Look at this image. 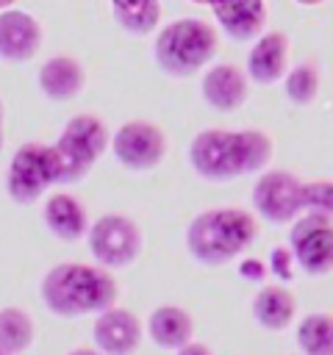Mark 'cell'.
Returning <instances> with one entry per match:
<instances>
[{"mask_svg":"<svg viewBox=\"0 0 333 355\" xmlns=\"http://www.w3.org/2000/svg\"><path fill=\"white\" fill-rule=\"evenodd\" d=\"M67 355H103V352H97L94 347H75V349H69Z\"/></svg>","mask_w":333,"mask_h":355,"instance_id":"cell-28","label":"cell"},{"mask_svg":"<svg viewBox=\"0 0 333 355\" xmlns=\"http://www.w3.org/2000/svg\"><path fill=\"white\" fill-rule=\"evenodd\" d=\"M300 355H333V313L316 311L297 322L294 330Z\"/></svg>","mask_w":333,"mask_h":355,"instance_id":"cell-20","label":"cell"},{"mask_svg":"<svg viewBox=\"0 0 333 355\" xmlns=\"http://www.w3.org/2000/svg\"><path fill=\"white\" fill-rule=\"evenodd\" d=\"M147 336L158 349H180L194 336V319L180 305H158L147 316Z\"/></svg>","mask_w":333,"mask_h":355,"instance_id":"cell-16","label":"cell"},{"mask_svg":"<svg viewBox=\"0 0 333 355\" xmlns=\"http://www.w3.org/2000/svg\"><path fill=\"white\" fill-rule=\"evenodd\" d=\"M44 225L53 236L61 241H78L89 233V216L86 208L72 197V194H53L44 202Z\"/></svg>","mask_w":333,"mask_h":355,"instance_id":"cell-17","label":"cell"},{"mask_svg":"<svg viewBox=\"0 0 333 355\" xmlns=\"http://www.w3.org/2000/svg\"><path fill=\"white\" fill-rule=\"evenodd\" d=\"M297 313V300L289 288L283 286H264L255 297H253V319L258 322V327L269 330V333H280L294 322Z\"/></svg>","mask_w":333,"mask_h":355,"instance_id":"cell-18","label":"cell"},{"mask_svg":"<svg viewBox=\"0 0 333 355\" xmlns=\"http://www.w3.org/2000/svg\"><path fill=\"white\" fill-rule=\"evenodd\" d=\"M253 208L272 225L294 222L302 214V180L286 169L264 172L253 189Z\"/></svg>","mask_w":333,"mask_h":355,"instance_id":"cell-9","label":"cell"},{"mask_svg":"<svg viewBox=\"0 0 333 355\" xmlns=\"http://www.w3.org/2000/svg\"><path fill=\"white\" fill-rule=\"evenodd\" d=\"M89 250L103 269L130 266L142 252V230L125 214H105L89 225Z\"/></svg>","mask_w":333,"mask_h":355,"instance_id":"cell-7","label":"cell"},{"mask_svg":"<svg viewBox=\"0 0 333 355\" xmlns=\"http://www.w3.org/2000/svg\"><path fill=\"white\" fill-rule=\"evenodd\" d=\"M203 100L214 111H236L247 100V75L233 64H216L203 75Z\"/></svg>","mask_w":333,"mask_h":355,"instance_id":"cell-14","label":"cell"},{"mask_svg":"<svg viewBox=\"0 0 333 355\" xmlns=\"http://www.w3.org/2000/svg\"><path fill=\"white\" fill-rule=\"evenodd\" d=\"M316 94H319V69L311 61L297 64L286 75V97L297 105H308L316 100Z\"/></svg>","mask_w":333,"mask_h":355,"instance_id":"cell-23","label":"cell"},{"mask_svg":"<svg viewBox=\"0 0 333 355\" xmlns=\"http://www.w3.org/2000/svg\"><path fill=\"white\" fill-rule=\"evenodd\" d=\"M302 211L333 219V183L330 180L302 183Z\"/></svg>","mask_w":333,"mask_h":355,"instance_id":"cell-24","label":"cell"},{"mask_svg":"<svg viewBox=\"0 0 333 355\" xmlns=\"http://www.w3.org/2000/svg\"><path fill=\"white\" fill-rule=\"evenodd\" d=\"M114 155L122 166L147 172L164 161L166 136L161 133L158 125H153L147 119H130L114 136Z\"/></svg>","mask_w":333,"mask_h":355,"instance_id":"cell-10","label":"cell"},{"mask_svg":"<svg viewBox=\"0 0 333 355\" xmlns=\"http://www.w3.org/2000/svg\"><path fill=\"white\" fill-rule=\"evenodd\" d=\"M11 3H14V0H0V8H8Z\"/></svg>","mask_w":333,"mask_h":355,"instance_id":"cell-32","label":"cell"},{"mask_svg":"<svg viewBox=\"0 0 333 355\" xmlns=\"http://www.w3.org/2000/svg\"><path fill=\"white\" fill-rule=\"evenodd\" d=\"M269 266H272V275H278L280 280H291V266H294L291 250L289 247H275L272 258H269Z\"/></svg>","mask_w":333,"mask_h":355,"instance_id":"cell-25","label":"cell"},{"mask_svg":"<svg viewBox=\"0 0 333 355\" xmlns=\"http://www.w3.org/2000/svg\"><path fill=\"white\" fill-rule=\"evenodd\" d=\"M142 336H144V327L139 316L119 305L100 311L92 327L94 349L103 355H133L142 344Z\"/></svg>","mask_w":333,"mask_h":355,"instance_id":"cell-11","label":"cell"},{"mask_svg":"<svg viewBox=\"0 0 333 355\" xmlns=\"http://www.w3.org/2000/svg\"><path fill=\"white\" fill-rule=\"evenodd\" d=\"M258 236V222L244 208H211L191 219L186 247L203 266H222L239 258Z\"/></svg>","mask_w":333,"mask_h":355,"instance_id":"cell-3","label":"cell"},{"mask_svg":"<svg viewBox=\"0 0 333 355\" xmlns=\"http://www.w3.org/2000/svg\"><path fill=\"white\" fill-rule=\"evenodd\" d=\"M175 355H214L211 352V347L208 344H203V341H189V344H183L180 349H175Z\"/></svg>","mask_w":333,"mask_h":355,"instance_id":"cell-27","label":"cell"},{"mask_svg":"<svg viewBox=\"0 0 333 355\" xmlns=\"http://www.w3.org/2000/svg\"><path fill=\"white\" fill-rule=\"evenodd\" d=\"M214 17L222 31L236 42L258 39L266 25V3L264 0H214Z\"/></svg>","mask_w":333,"mask_h":355,"instance_id":"cell-13","label":"cell"},{"mask_svg":"<svg viewBox=\"0 0 333 355\" xmlns=\"http://www.w3.org/2000/svg\"><path fill=\"white\" fill-rule=\"evenodd\" d=\"M0 355H8V352H3V349H0Z\"/></svg>","mask_w":333,"mask_h":355,"instance_id":"cell-33","label":"cell"},{"mask_svg":"<svg viewBox=\"0 0 333 355\" xmlns=\"http://www.w3.org/2000/svg\"><path fill=\"white\" fill-rule=\"evenodd\" d=\"M58 180H61V166H58L56 147L42 141H28L14 153L8 164L6 189L14 202L31 205L47 191V186Z\"/></svg>","mask_w":333,"mask_h":355,"instance_id":"cell-6","label":"cell"},{"mask_svg":"<svg viewBox=\"0 0 333 355\" xmlns=\"http://www.w3.org/2000/svg\"><path fill=\"white\" fill-rule=\"evenodd\" d=\"M300 6H319V3H325V0H297Z\"/></svg>","mask_w":333,"mask_h":355,"instance_id":"cell-29","label":"cell"},{"mask_svg":"<svg viewBox=\"0 0 333 355\" xmlns=\"http://www.w3.org/2000/svg\"><path fill=\"white\" fill-rule=\"evenodd\" d=\"M42 47V28L28 11L8 8L0 14V58L31 61Z\"/></svg>","mask_w":333,"mask_h":355,"instance_id":"cell-12","label":"cell"},{"mask_svg":"<svg viewBox=\"0 0 333 355\" xmlns=\"http://www.w3.org/2000/svg\"><path fill=\"white\" fill-rule=\"evenodd\" d=\"M53 147H56L58 166H61L58 183L83 180L86 172L94 166V161L108 147V128L103 125V119H97L92 114H78L64 125V130Z\"/></svg>","mask_w":333,"mask_h":355,"instance_id":"cell-5","label":"cell"},{"mask_svg":"<svg viewBox=\"0 0 333 355\" xmlns=\"http://www.w3.org/2000/svg\"><path fill=\"white\" fill-rule=\"evenodd\" d=\"M272 141L261 130H225L211 128L191 139L189 161L205 180H233L258 172L269 164Z\"/></svg>","mask_w":333,"mask_h":355,"instance_id":"cell-1","label":"cell"},{"mask_svg":"<svg viewBox=\"0 0 333 355\" xmlns=\"http://www.w3.org/2000/svg\"><path fill=\"white\" fill-rule=\"evenodd\" d=\"M191 3H197V6H211L214 0H191Z\"/></svg>","mask_w":333,"mask_h":355,"instance_id":"cell-30","label":"cell"},{"mask_svg":"<svg viewBox=\"0 0 333 355\" xmlns=\"http://www.w3.org/2000/svg\"><path fill=\"white\" fill-rule=\"evenodd\" d=\"M216 53V31L197 19H175L164 25L153 42V58L161 67V72L172 78H189L197 75Z\"/></svg>","mask_w":333,"mask_h":355,"instance_id":"cell-4","label":"cell"},{"mask_svg":"<svg viewBox=\"0 0 333 355\" xmlns=\"http://www.w3.org/2000/svg\"><path fill=\"white\" fill-rule=\"evenodd\" d=\"M289 250L305 275L311 277L330 275L333 272V219L319 214L297 216L289 230Z\"/></svg>","mask_w":333,"mask_h":355,"instance_id":"cell-8","label":"cell"},{"mask_svg":"<svg viewBox=\"0 0 333 355\" xmlns=\"http://www.w3.org/2000/svg\"><path fill=\"white\" fill-rule=\"evenodd\" d=\"M286 64H289V39L280 31L258 36V42L247 55V72L261 86L280 80L286 75Z\"/></svg>","mask_w":333,"mask_h":355,"instance_id":"cell-15","label":"cell"},{"mask_svg":"<svg viewBox=\"0 0 333 355\" xmlns=\"http://www.w3.org/2000/svg\"><path fill=\"white\" fill-rule=\"evenodd\" d=\"M0 150H3V114H0Z\"/></svg>","mask_w":333,"mask_h":355,"instance_id":"cell-31","label":"cell"},{"mask_svg":"<svg viewBox=\"0 0 333 355\" xmlns=\"http://www.w3.org/2000/svg\"><path fill=\"white\" fill-rule=\"evenodd\" d=\"M39 294L50 313L72 319V316L100 313L117 305L119 286L111 277V272L103 266L58 263L42 277Z\"/></svg>","mask_w":333,"mask_h":355,"instance_id":"cell-2","label":"cell"},{"mask_svg":"<svg viewBox=\"0 0 333 355\" xmlns=\"http://www.w3.org/2000/svg\"><path fill=\"white\" fill-rule=\"evenodd\" d=\"M117 22L136 36L155 31L161 19V0H111Z\"/></svg>","mask_w":333,"mask_h":355,"instance_id":"cell-22","label":"cell"},{"mask_svg":"<svg viewBox=\"0 0 333 355\" xmlns=\"http://www.w3.org/2000/svg\"><path fill=\"white\" fill-rule=\"evenodd\" d=\"M83 67L69 55H53L39 69V86L50 100H72L83 89Z\"/></svg>","mask_w":333,"mask_h":355,"instance_id":"cell-19","label":"cell"},{"mask_svg":"<svg viewBox=\"0 0 333 355\" xmlns=\"http://www.w3.org/2000/svg\"><path fill=\"white\" fill-rule=\"evenodd\" d=\"M239 272H241V277H244V280H255V283L266 277V266H264L261 261H255V258H250V261H241Z\"/></svg>","mask_w":333,"mask_h":355,"instance_id":"cell-26","label":"cell"},{"mask_svg":"<svg viewBox=\"0 0 333 355\" xmlns=\"http://www.w3.org/2000/svg\"><path fill=\"white\" fill-rule=\"evenodd\" d=\"M33 336H36V327H33V319L28 311H22L17 305L0 308V349L3 352L22 355L25 349H31Z\"/></svg>","mask_w":333,"mask_h":355,"instance_id":"cell-21","label":"cell"}]
</instances>
